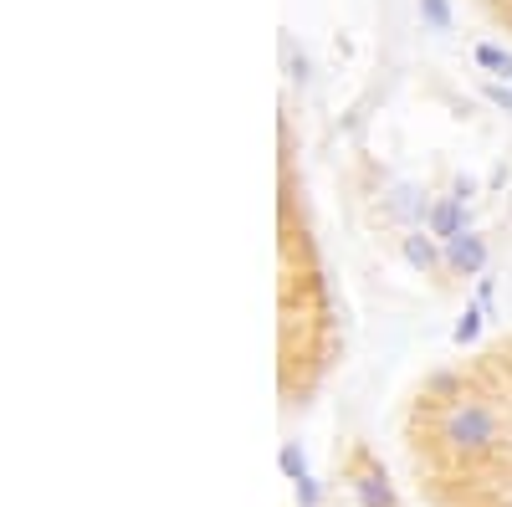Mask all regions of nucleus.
Segmentation results:
<instances>
[{"instance_id": "obj_1", "label": "nucleus", "mask_w": 512, "mask_h": 507, "mask_svg": "<svg viewBox=\"0 0 512 507\" xmlns=\"http://www.w3.org/2000/svg\"><path fill=\"white\" fill-rule=\"evenodd\" d=\"M507 441V420L482 395H456L431 415V446L446 461H482Z\"/></svg>"}, {"instance_id": "obj_2", "label": "nucleus", "mask_w": 512, "mask_h": 507, "mask_svg": "<svg viewBox=\"0 0 512 507\" xmlns=\"http://www.w3.org/2000/svg\"><path fill=\"white\" fill-rule=\"evenodd\" d=\"M487 262H492V241L477 226L461 231L456 241H446V272H456V277H487Z\"/></svg>"}, {"instance_id": "obj_3", "label": "nucleus", "mask_w": 512, "mask_h": 507, "mask_svg": "<svg viewBox=\"0 0 512 507\" xmlns=\"http://www.w3.org/2000/svg\"><path fill=\"white\" fill-rule=\"evenodd\" d=\"M425 231H431V236L446 246V241H456L461 231H472V210H466L456 195H436V205H431V221H425Z\"/></svg>"}, {"instance_id": "obj_4", "label": "nucleus", "mask_w": 512, "mask_h": 507, "mask_svg": "<svg viewBox=\"0 0 512 507\" xmlns=\"http://www.w3.org/2000/svg\"><path fill=\"white\" fill-rule=\"evenodd\" d=\"M400 257H405L415 272H441V267H446V246H441L431 231H405V236H400Z\"/></svg>"}, {"instance_id": "obj_5", "label": "nucleus", "mask_w": 512, "mask_h": 507, "mask_svg": "<svg viewBox=\"0 0 512 507\" xmlns=\"http://www.w3.org/2000/svg\"><path fill=\"white\" fill-rule=\"evenodd\" d=\"M384 205H390V216L405 221L410 231H425V221H431V205H436V200H425V190H415V185H395Z\"/></svg>"}, {"instance_id": "obj_6", "label": "nucleus", "mask_w": 512, "mask_h": 507, "mask_svg": "<svg viewBox=\"0 0 512 507\" xmlns=\"http://www.w3.org/2000/svg\"><path fill=\"white\" fill-rule=\"evenodd\" d=\"M472 62H477L482 72H492L497 82H512V52L497 47V41H477V47H472Z\"/></svg>"}, {"instance_id": "obj_7", "label": "nucleus", "mask_w": 512, "mask_h": 507, "mask_svg": "<svg viewBox=\"0 0 512 507\" xmlns=\"http://www.w3.org/2000/svg\"><path fill=\"white\" fill-rule=\"evenodd\" d=\"M482 328H487V313L472 303V308H461V318L451 323V344L456 349H472L477 344V338H482Z\"/></svg>"}, {"instance_id": "obj_8", "label": "nucleus", "mask_w": 512, "mask_h": 507, "mask_svg": "<svg viewBox=\"0 0 512 507\" xmlns=\"http://www.w3.org/2000/svg\"><path fill=\"white\" fill-rule=\"evenodd\" d=\"M456 395H466L461 390V374L456 369H436V374H425V400H456Z\"/></svg>"}, {"instance_id": "obj_9", "label": "nucleus", "mask_w": 512, "mask_h": 507, "mask_svg": "<svg viewBox=\"0 0 512 507\" xmlns=\"http://www.w3.org/2000/svg\"><path fill=\"white\" fill-rule=\"evenodd\" d=\"M277 461H282V477H287V482H297V477H308V472H313V467H308V451H303V441H282Z\"/></svg>"}, {"instance_id": "obj_10", "label": "nucleus", "mask_w": 512, "mask_h": 507, "mask_svg": "<svg viewBox=\"0 0 512 507\" xmlns=\"http://www.w3.org/2000/svg\"><path fill=\"white\" fill-rule=\"evenodd\" d=\"M282 67H287L292 82H308V52L292 47V36H282Z\"/></svg>"}, {"instance_id": "obj_11", "label": "nucleus", "mask_w": 512, "mask_h": 507, "mask_svg": "<svg viewBox=\"0 0 512 507\" xmlns=\"http://www.w3.org/2000/svg\"><path fill=\"white\" fill-rule=\"evenodd\" d=\"M420 21L431 31H451V0H420Z\"/></svg>"}, {"instance_id": "obj_12", "label": "nucleus", "mask_w": 512, "mask_h": 507, "mask_svg": "<svg viewBox=\"0 0 512 507\" xmlns=\"http://www.w3.org/2000/svg\"><path fill=\"white\" fill-rule=\"evenodd\" d=\"M482 98H487V103H497L502 113H512V82H497V77H487V82H482Z\"/></svg>"}, {"instance_id": "obj_13", "label": "nucleus", "mask_w": 512, "mask_h": 507, "mask_svg": "<svg viewBox=\"0 0 512 507\" xmlns=\"http://www.w3.org/2000/svg\"><path fill=\"white\" fill-rule=\"evenodd\" d=\"M477 308L487 313V323L497 318V282L492 277H477Z\"/></svg>"}, {"instance_id": "obj_14", "label": "nucleus", "mask_w": 512, "mask_h": 507, "mask_svg": "<svg viewBox=\"0 0 512 507\" xmlns=\"http://www.w3.org/2000/svg\"><path fill=\"white\" fill-rule=\"evenodd\" d=\"M446 195H456V200H461V205H472V195H477V180H472V175H456V180H451V190H446Z\"/></svg>"}]
</instances>
